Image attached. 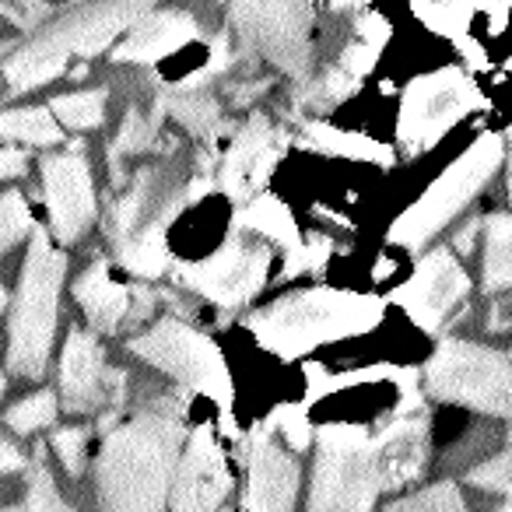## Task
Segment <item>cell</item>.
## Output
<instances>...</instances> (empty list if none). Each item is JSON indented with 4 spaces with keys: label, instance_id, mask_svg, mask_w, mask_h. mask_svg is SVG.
I'll list each match as a JSON object with an SVG mask.
<instances>
[{
    "label": "cell",
    "instance_id": "6da1fadb",
    "mask_svg": "<svg viewBox=\"0 0 512 512\" xmlns=\"http://www.w3.org/2000/svg\"><path fill=\"white\" fill-rule=\"evenodd\" d=\"M183 446V411L172 397H151L109 428L95 460L99 512H165Z\"/></svg>",
    "mask_w": 512,
    "mask_h": 512
},
{
    "label": "cell",
    "instance_id": "7a4b0ae2",
    "mask_svg": "<svg viewBox=\"0 0 512 512\" xmlns=\"http://www.w3.org/2000/svg\"><path fill=\"white\" fill-rule=\"evenodd\" d=\"M186 172L172 158H158L123 179L120 193L106 211V235L113 256L137 278H162L169 271V246L165 228L183 207Z\"/></svg>",
    "mask_w": 512,
    "mask_h": 512
},
{
    "label": "cell",
    "instance_id": "3957f363",
    "mask_svg": "<svg viewBox=\"0 0 512 512\" xmlns=\"http://www.w3.org/2000/svg\"><path fill=\"white\" fill-rule=\"evenodd\" d=\"M379 316L383 309L376 299L334 292V288H306V292H292L271 306L256 309L249 316V330L264 348L292 358L316 344L365 334L369 327H376Z\"/></svg>",
    "mask_w": 512,
    "mask_h": 512
},
{
    "label": "cell",
    "instance_id": "277c9868",
    "mask_svg": "<svg viewBox=\"0 0 512 512\" xmlns=\"http://www.w3.org/2000/svg\"><path fill=\"white\" fill-rule=\"evenodd\" d=\"M64 274L67 256L53 246V235L46 228H36L8 320V365L18 376L39 379L50 365Z\"/></svg>",
    "mask_w": 512,
    "mask_h": 512
},
{
    "label": "cell",
    "instance_id": "5b68a950",
    "mask_svg": "<svg viewBox=\"0 0 512 512\" xmlns=\"http://www.w3.org/2000/svg\"><path fill=\"white\" fill-rule=\"evenodd\" d=\"M379 491L383 477L376 435L362 425H323L316 432L306 512H369Z\"/></svg>",
    "mask_w": 512,
    "mask_h": 512
},
{
    "label": "cell",
    "instance_id": "8992f818",
    "mask_svg": "<svg viewBox=\"0 0 512 512\" xmlns=\"http://www.w3.org/2000/svg\"><path fill=\"white\" fill-rule=\"evenodd\" d=\"M425 386L446 404L512 421V358L495 348L449 337L428 358Z\"/></svg>",
    "mask_w": 512,
    "mask_h": 512
},
{
    "label": "cell",
    "instance_id": "52a82bcc",
    "mask_svg": "<svg viewBox=\"0 0 512 512\" xmlns=\"http://www.w3.org/2000/svg\"><path fill=\"white\" fill-rule=\"evenodd\" d=\"M505 158V144L498 137L484 134L393 221L390 228V242L397 246H407V249H418L425 246L428 239L442 232L449 221L460 218V211L484 190L495 169L502 165Z\"/></svg>",
    "mask_w": 512,
    "mask_h": 512
},
{
    "label": "cell",
    "instance_id": "ba28073f",
    "mask_svg": "<svg viewBox=\"0 0 512 512\" xmlns=\"http://www.w3.org/2000/svg\"><path fill=\"white\" fill-rule=\"evenodd\" d=\"M127 348L148 365H155L158 372L172 376L186 390L207 393V397H225L228 393V369L218 344L186 320L165 316L144 334L130 337Z\"/></svg>",
    "mask_w": 512,
    "mask_h": 512
},
{
    "label": "cell",
    "instance_id": "9c48e42d",
    "mask_svg": "<svg viewBox=\"0 0 512 512\" xmlns=\"http://www.w3.org/2000/svg\"><path fill=\"white\" fill-rule=\"evenodd\" d=\"M228 22L246 53L274 64L278 71L302 78L313 60V22L316 11L309 4H232Z\"/></svg>",
    "mask_w": 512,
    "mask_h": 512
},
{
    "label": "cell",
    "instance_id": "30bf717a",
    "mask_svg": "<svg viewBox=\"0 0 512 512\" xmlns=\"http://www.w3.org/2000/svg\"><path fill=\"white\" fill-rule=\"evenodd\" d=\"M477 106H481V92H477L474 78L463 74L460 67H446V71L411 81L404 99H400L397 116L400 148L411 155L432 148L449 127H456Z\"/></svg>",
    "mask_w": 512,
    "mask_h": 512
},
{
    "label": "cell",
    "instance_id": "8fae6325",
    "mask_svg": "<svg viewBox=\"0 0 512 512\" xmlns=\"http://www.w3.org/2000/svg\"><path fill=\"white\" fill-rule=\"evenodd\" d=\"M271 271V249L267 242L249 239L242 228H235L218 253L204 256L200 264H179L176 281L200 299L214 302L221 309H239L256 299V292L267 285Z\"/></svg>",
    "mask_w": 512,
    "mask_h": 512
},
{
    "label": "cell",
    "instance_id": "7c38bea8",
    "mask_svg": "<svg viewBox=\"0 0 512 512\" xmlns=\"http://www.w3.org/2000/svg\"><path fill=\"white\" fill-rule=\"evenodd\" d=\"M148 4H95V8H74L67 15H60L53 25H46L43 32H36V39L53 50L57 57H64L71 64L74 57H95V53L109 50L116 43V36H127L144 15Z\"/></svg>",
    "mask_w": 512,
    "mask_h": 512
},
{
    "label": "cell",
    "instance_id": "4fadbf2b",
    "mask_svg": "<svg viewBox=\"0 0 512 512\" xmlns=\"http://www.w3.org/2000/svg\"><path fill=\"white\" fill-rule=\"evenodd\" d=\"M43 200L50 211V232L60 246L81 239L95 218L92 165L81 151H60L43 158Z\"/></svg>",
    "mask_w": 512,
    "mask_h": 512
},
{
    "label": "cell",
    "instance_id": "5bb4252c",
    "mask_svg": "<svg viewBox=\"0 0 512 512\" xmlns=\"http://www.w3.org/2000/svg\"><path fill=\"white\" fill-rule=\"evenodd\" d=\"M228 491H232V474H228L225 449L211 428H200L186 439L179 456L169 512H221Z\"/></svg>",
    "mask_w": 512,
    "mask_h": 512
},
{
    "label": "cell",
    "instance_id": "9a60e30c",
    "mask_svg": "<svg viewBox=\"0 0 512 512\" xmlns=\"http://www.w3.org/2000/svg\"><path fill=\"white\" fill-rule=\"evenodd\" d=\"M467 292H470V278L460 260L453 256V249H432L414 267L411 281L393 299L407 309V316L421 330H439L456 313V306L467 299Z\"/></svg>",
    "mask_w": 512,
    "mask_h": 512
},
{
    "label": "cell",
    "instance_id": "2e32d148",
    "mask_svg": "<svg viewBox=\"0 0 512 512\" xmlns=\"http://www.w3.org/2000/svg\"><path fill=\"white\" fill-rule=\"evenodd\" d=\"M123 376L106 365L99 337L88 330H71L60 355V397L71 414H95L120 393Z\"/></svg>",
    "mask_w": 512,
    "mask_h": 512
},
{
    "label": "cell",
    "instance_id": "e0dca14e",
    "mask_svg": "<svg viewBox=\"0 0 512 512\" xmlns=\"http://www.w3.org/2000/svg\"><path fill=\"white\" fill-rule=\"evenodd\" d=\"M299 481V460L271 428L249 439L246 512H292L295 498H299Z\"/></svg>",
    "mask_w": 512,
    "mask_h": 512
},
{
    "label": "cell",
    "instance_id": "ac0fdd59",
    "mask_svg": "<svg viewBox=\"0 0 512 512\" xmlns=\"http://www.w3.org/2000/svg\"><path fill=\"white\" fill-rule=\"evenodd\" d=\"M278 155V130L271 127L267 116L253 113L232 134V144H228L218 169V186L235 204H249V200H256V190L264 186V179L271 176Z\"/></svg>",
    "mask_w": 512,
    "mask_h": 512
},
{
    "label": "cell",
    "instance_id": "d6986e66",
    "mask_svg": "<svg viewBox=\"0 0 512 512\" xmlns=\"http://www.w3.org/2000/svg\"><path fill=\"white\" fill-rule=\"evenodd\" d=\"M376 449L383 491L407 488V484L421 481V474L428 467V418L414 414V418L390 421L376 435Z\"/></svg>",
    "mask_w": 512,
    "mask_h": 512
},
{
    "label": "cell",
    "instance_id": "ffe728a7",
    "mask_svg": "<svg viewBox=\"0 0 512 512\" xmlns=\"http://www.w3.org/2000/svg\"><path fill=\"white\" fill-rule=\"evenodd\" d=\"M197 36V22L183 11H148L113 50L116 64H155L165 53L183 50Z\"/></svg>",
    "mask_w": 512,
    "mask_h": 512
},
{
    "label": "cell",
    "instance_id": "44dd1931",
    "mask_svg": "<svg viewBox=\"0 0 512 512\" xmlns=\"http://www.w3.org/2000/svg\"><path fill=\"white\" fill-rule=\"evenodd\" d=\"M74 299H78L81 313L88 316L92 330H102V334L116 330L134 313V292L113 278L109 260H95V264H88L85 271L78 274V281H74Z\"/></svg>",
    "mask_w": 512,
    "mask_h": 512
},
{
    "label": "cell",
    "instance_id": "7402d4cb",
    "mask_svg": "<svg viewBox=\"0 0 512 512\" xmlns=\"http://www.w3.org/2000/svg\"><path fill=\"white\" fill-rule=\"evenodd\" d=\"M158 109L169 113L172 120L183 123L190 134H197L200 141H207V144L225 130V120H221V102L214 99L207 88H190V85L165 88V92L158 95Z\"/></svg>",
    "mask_w": 512,
    "mask_h": 512
},
{
    "label": "cell",
    "instance_id": "603a6c76",
    "mask_svg": "<svg viewBox=\"0 0 512 512\" xmlns=\"http://www.w3.org/2000/svg\"><path fill=\"white\" fill-rule=\"evenodd\" d=\"M162 116L165 113L158 106L151 109V113H144V109H127L113 144H109V172H113V186L123 183V165H127V158H137V155H144V151L158 148V141H162Z\"/></svg>",
    "mask_w": 512,
    "mask_h": 512
},
{
    "label": "cell",
    "instance_id": "cb8c5ba5",
    "mask_svg": "<svg viewBox=\"0 0 512 512\" xmlns=\"http://www.w3.org/2000/svg\"><path fill=\"white\" fill-rule=\"evenodd\" d=\"M484 260L481 281L488 292H509L512 288V218L491 214L484 221Z\"/></svg>",
    "mask_w": 512,
    "mask_h": 512
},
{
    "label": "cell",
    "instance_id": "d4e9b609",
    "mask_svg": "<svg viewBox=\"0 0 512 512\" xmlns=\"http://www.w3.org/2000/svg\"><path fill=\"white\" fill-rule=\"evenodd\" d=\"M235 225H239L242 232H256V235H264V239L278 242V246H285L288 253H295V249L302 246L299 228H295L292 214H288L285 204L274 200V197L249 200V204L239 211V221H235Z\"/></svg>",
    "mask_w": 512,
    "mask_h": 512
},
{
    "label": "cell",
    "instance_id": "484cf974",
    "mask_svg": "<svg viewBox=\"0 0 512 512\" xmlns=\"http://www.w3.org/2000/svg\"><path fill=\"white\" fill-rule=\"evenodd\" d=\"M0 141H25V144H57L64 141L60 123L53 120L50 109L22 106V109H0Z\"/></svg>",
    "mask_w": 512,
    "mask_h": 512
},
{
    "label": "cell",
    "instance_id": "4316f807",
    "mask_svg": "<svg viewBox=\"0 0 512 512\" xmlns=\"http://www.w3.org/2000/svg\"><path fill=\"white\" fill-rule=\"evenodd\" d=\"M106 88H81V92L57 95L50 102V113L57 123L71 130H95L106 120Z\"/></svg>",
    "mask_w": 512,
    "mask_h": 512
},
{
    "label": "cell",
    "instance_id": "83f0119b",
    "mask_svg": "<svg viewBox=\"0 0 512 512\" xmlns=\"http://www.w3.org/2000/svg\"><path fill=\"white\" fill-rule=\"evenodd\" d=\"M57 411H60V400L53 390L29 393V397H22L8 411V428L18 435H32V432H39V428L53 425V421H57Z\"/></svg>",
    "mask_w": 512,
    "mask_h": 512
},
{
    "label": "cell",
    "instance_id": "f1b7e54d",
    "mask_svg": "<svg viewBox=\"0 0 512 512\" xmlns=\"http://www.w3.org/2000/svg\"><path fill=\"white\" fill-rule=\"evenodd\" d=\"M386 512H470V509L453 481H439L414 491L407 498H397Z\"/></svg>",
    "mask_w": 512,
    "mask_h": 512
},
{
    "label": "cell",
    "instance_id": "f546056e",
    "mask_svg": "<svg viewBox=\"0 0 512 512\" xmlns=\"http://www.w3.org/2000/svg\"><path fill=\"white\" fill-rule=\"evenodd\" d=\"M358 81L348 78V74L341 71V67H327L323 74H316L313 81H306V85L299 88V102L306 109H323V106H334V102L348 99L351 92H355Z\"/></svg>",
    "mask_w": 512,
    "mask_h": 512
},
{
    "label": "cell",
    "instance_id": "4dcf8cb0",
    "mask_svg": "<svg viewBox=\"0 0 512 512\" xmlns=\"http://www.w3.org/2000/svg\"><path fill=\"white\" fill-rule=\"evenodd\" d=\"M32 232H36V221H32V211L22 193L18 190L0 193V256Z\"/></svg>",
    "mask_w": 512,
    "mask_h": 512
},
{
    "label": "cell",
    "instance_id": "1f68e13d",
    "mask_svg": "<svg viewBox=\"0 0 512 512\" xmlns=\"http://www.w3.org/2000/svg\"><path fill=\"white\" fill-rule=\"evenodd\" d=\"M25 512H74L67 505V498L60 495L57 481H53L50 467L43 460L32 463L29 474V502H25Z\"/></svg>",
    "mask_w": 512,
    "mask_h": 512
},
{
    "label": "cell",
    "instance_id": "d6a6232c",
    "mask_svg": "<svg viewBox=\"0 0 512 512\" xmlns=\"http://www.w3.org/2000/svg\"><path fill=\"white\" fill-rule=\"evenodd\" d=\"M53 453L71 477H81L88 460V425H64L53 432Z\"/></svg>",
    "mask_w": 512,
    "mask_h": 512
},
{
    "label": "cell",
    "instance_id": "836d02e7",
    "mask_svg": "<svg viewBox=\"0 0 512 512\" xmlns=\"http://www.w3.org/2000/svg\"><path fill=\"white\" fill-rule=\"evenodd\" d=\"M470 484H477L481 491H495V495L509 491L512 488V446H502L498 453L474 463V467H470Z\"/></svg>",
    "mask_w": 512,
    "mask_h": 512
},
{
    "label": "cell",
    "instance_id": "e575fe53",
    "mask_svg": "<svg viewBox=\"0 0 512 512\" xmlns=\"http://www.w3.org/2000/svg\"><path fill=\"white\" fill-rule=\"evenodd\" d=\"M306 137H309V144H316V148H323V151H348V155L386 158V151L379 148V144L365 141V137H355V134H337V130L323 127V123H309Z\"/></svg>",
    "mask_w": 512,
    "mask_h": 512
},
{
    "label": "cell",
    "instance_id": "d590c367",
    "mask_svg": "<svg viewBox=\"0 0 512 512\" xmlns=\"http://www.w3.org/2000/svg\"><path fill=\"white\" fill-rule=\"evenodd\" d=\"M288 260H285V271H281V278H299V274H309V271H316V267H323V260L330 256V242L327 239H309V242H302L295 253H285Z\"/></svg>",
    "mask_w": 512,
    "mask_h": 512
},
{
    "label": "cell",
    "instance_id": "8d00e7d4",
    "mask_svg": "<svg viewBox=\"0 0 512 512\" xmlns=\"http://www.w3.org/2000/svg\"><path fill=\"white\" fill-rule=\"evenodd\" d=\"M376 53L379 46L376 43H365V39H355V43H348L341 53H337V67H341L348 78L362 81L365 74L372 71V64H376Z\"/></svg>",
    "mask_w": 512,
    "mask_h": 512
},
{
    "label": "cell",
    "instance_id": "74e56055",
    "mask_svg": "<svg viewBox=\"0 0 512 512\" xmlns=\"http://www.w3.org/2000/svg\"><path fill=\"white\" fill-rule=\"evenodd\" d=\"M0 15L8 18V22H15V29H39V25L46 22V18H53L57 11L46 8V4H0Z\"/></svg>",
    "mask_w": 512,
    "mask_h": 512
},
{
    "label": "cell",
    "instance_id": "f35d334b",
    "mask_svg": "<svg viewBox=\"0 0 512 512\" xmlns=\"http://www.w3.org/2000/svg\"><path fill=\"white\" fill-rule=\"evenodd\" d=\"M29 169V155L18 148H0V179H15Z\"/></svg>",
    "mask_w": 512,
    "mask_h": 512
},
{
    "label": "cell",
    "instance_id": "ab89813d",
    "mask_svg": "<svg viewBox=\"0 0 512 512\" xmlns=\"http://www.w3.org/2000/svg\"><path fill=\"white\" fill-rule=\"evenodd\" d=\"M22 467H25L22 449L0 435V474H11V470H22Z\"/></svg>",
    "mask_w": 512,
    "mask_h": 512
},
{
    "label": "cell",
    "instance_id": "60d3db41",
    "mask_svg": "<svg viewBox=\"0 0 512 512\" xmlns=\"http://www.w3.org/2000/svg\"><path fill=\"white\" fill-rule=\"evenodd\" d=\"M11 50H15L11 43H0V85H4V57H8Z\"/></svg>",
    "mask_w": 512,
    "mask_h": 512
},
{
    "label": "cell",
    "instance_id": "b9f144b4",
    "mask_svg": "<svg viewBox=\"0 0 512 512\" xmlns=\"http://www.w3.org/2000/svg\"><path fill=\"white\" fill-rule=\"evenodd\" d=\"M509 200H512V127H509Z\"/></svg>",
    "mask_w": 512,
    "mask_h": 512
},
{
    "label": "cell",
    "instance_id": "7bdbcfd3",
    "mask_svg": "<svg viewBox=\"0 0 512 512\" xmlns=\"http://www.w3.org/2000/svg\"><path fill=\"white\" fill-rule=\"evenodd\" d=\"M0 512H25V509H15V505H8V509H0Z\"/></svg>",
    "mask_w": 512,
    "mask_h": 512
},
{
    "label": "cell",
    "instance_id": "ee69618b",
    "mask_svg": "<svg viewBox=\"0 0 512 512\" xmlns=\"http://www.w3.org/2000/svg\"><path fill=\"white\" fill-rule=\"evenodd\" d=\"M0 397H4V372H0Z\"/></svg>",
    "mask_w": 512,
    "mask_h": 512
},
{
    "label": "cell",
    "instance_id": "f6af8a7d",
    "mask_svg": "<svg viewBox=\"0 0 512 512\" xmlns=\"http://www.w3.org/2000/svg\"><path fill=\"white\" fill-rule=\"evenodd\" d=\"M498 512H512V505H505V509H498Z\"/></svg>",
    "mask_w": 512,
    "mask_h": 512
}]
</instances>
